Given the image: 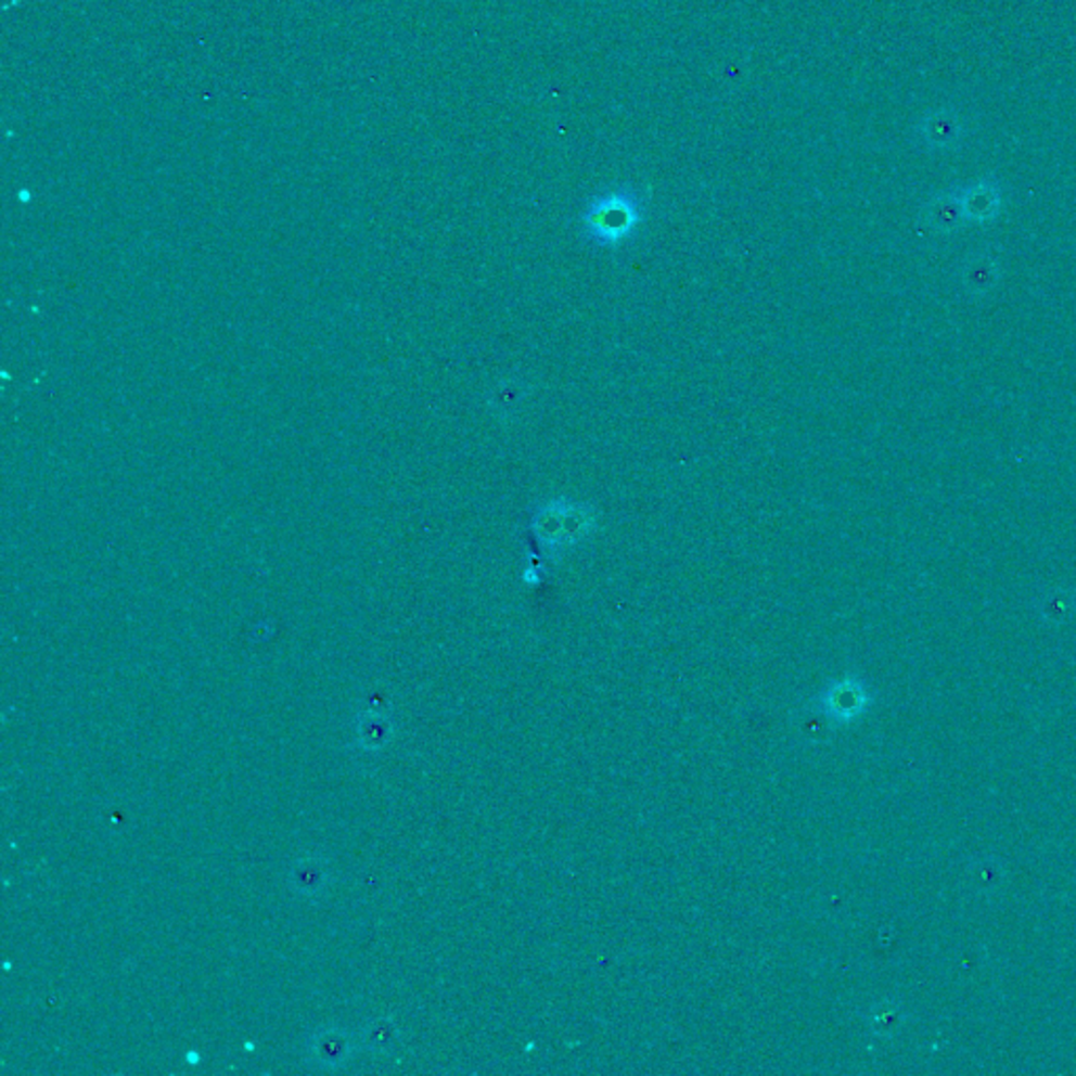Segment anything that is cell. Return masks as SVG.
<instances>
[{"instance_id":"2","label":"cell","mask_w":1076,"mask_h":1076,"mask_svg":"<svg viewBox=\"0 0 1076 1076\" xmlns=\"http://www.w3.org/2000/svg\"><path fill=\"white\" fill-rule=\"evenodd\" d=\"M869 703L867 690L858 679H841L833 683L820 699V708L827 713V717L835 721H851L858 717Z\"/></svg>"},{"instance_id":"8","label":"cell","mask_w":1076,"mask_h":1076,"mask_svg":"<svg viewBox=\"0 0 1076 1076\" xmlns=\"http://www.w3.org/2000/svg\"><path fill=\"white\" fill-rule=\"evenodd\" d=\"M923 221L927 228L940 234L957 232L968 221L961 204V194L957 190L936 194L923 208Z\"/></svg>"},{"instance_id":"4","label":"cell","mask_w":1076,"mask_h":1076,"mask_svg":"<svg viewBox=\"0 0 1076 1076\" xmlns=\"http://www.w3.org/2000/svg\"><path fill=\"white\" fill-rule=\"evenodd\" d=\"M351 1055V1037L338 1026H326L318 1030L309 1041V1058L316 1066L335 1071L341 1068Z\"/></svg>"},{"instance_id":"11","label":"cell","mask_w":1076,"mask_h":1076,"mask_svg":"<svg viewBox=\"0 0 1076 1076\" xmlns=\"http://www.w3.org/2000/svg\"><path fill=\"white\" fill-rule=\"evenodd\" d=\"M396 1039H398V1026L392 1017H379V1020H372L367 1030H364V1042L369 1047L370 1051H376V1053H383V1051H389L394 1045H396Z\"/></svg>"},{"instance_id":"7","label":"cell","mask_w":1076,"mask_h":1076,"mask_svg":"<svg viewBox=\"0 0 1076 1076\" xmlns=\"http://www.w3.org/2000/svg\"><path fill=\"white\" fill-rule=\"evenodd\" d=\"M291 889L302 898H320L331 883V867L322 856H303L289 873Z\"/></svg>"},{"instance_id":"5","label":"cell","mask_w":1076,"mask_h":1076,"mask_svg":"<svg viewBox=\"0 0 1076 1076\" xmlns=\"http://www.w3.org/2000/svg\"><path fill=\"white\" fill-rule=\"evenodd\" d=\"M959 194L968 221L988 223L997 219V215L1001 213V204H1003L1001 188L992 179H979L974 185L959 190Z\"/></svg>"},{"instance_id":"1","label":"cell","mask_w":1076,"mask_h":1076,"mask_svg":"<svg viewBox=\"0 0 1076 1076\" xmlns=\"http://www.w3.org/2000/svg\"><path fill=\"white\" fill-rule=\"evenodd\" d=\"M645 206L631 185H618L598 194L580 215L582 232L602 248L629 242L643 221Z\"/></svg>"},{"instance_id":"3","label":"cell","mask_w":1076,"mask_h":1076,"mask_svg":"<svg viewBox=\"0 0 1076 1076\" xmlns=\"http://www.w3.org/2000/svg\"><path fill=\"white\" fill-rule=\"evenodd\" d=\"M959 282L968 295L986 297L1001 282V261L988 251L974 253L959 271Z\"/></svg>"},{"instance_id":"9","label":"cell","mask_w":1076,"mask_h":1076,"mask_svg":"<svg viewBox=\"0 0 1076 1076\" xmlns=\"http://www.w3.org/2000/svg\"><path fill=\"white\" fill-rule=\"evenodd\" d=\"M394 736V723L385 713L367 710L356 721V744L369 753L385 748Z\"/></svg>"},{"instance_id":"6","label":"cell","mask_w":1076,"mask_h":1076,"mask_svg":"<svg viewBox=\"0 0 1076 1076\" xmlns=\"http://www.w3.org/2000/svg\"><path fill=\"white\" fill-rule=\"evenodd\" d=\"M919 134L927 148L946 150L961 141L963 137V120L955 110L940 107L921 118Z\"/></svg>"},{"instance_id":"12","label":"cell","mask_w":1076,"mask_h":1076,"mask_svg":"<svg viewBox=\"0 0 1076 1076\" xmlns=\"http://www.w3.org/2000/svg\"><path fill=\"white\" fill-rule=\"evenodd\" d=\"M190 1062H192V1064H194V1062H198V1053H190Z\"/></svg>"},{"instance_id":"10","label":"cell","mask_w":1076,"mask_h":1076,"mask_svg":"<svg viewBox=\"0 0 1076 1076\" xmlns=\"http://www.w3.org/2000/svg\"><path fill=\"white\" fill-rule=\"evenodd\" d=\"M1037 607H1039L1042 620H1047L1051 625H1060L1075 614L1076 595L1071 589L1053 587V589L1042 593L1039 602H1037Z\"/></svg>"}]
</instances>
